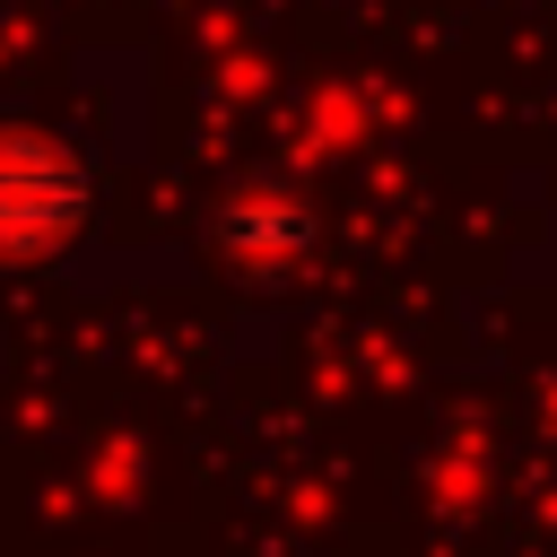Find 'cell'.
<instances>
[{
    "instance_id": "obj_1",
    "label": "cell",
    "mask_w": 557,
    "mask_h": 557,
    "mask_svg": "<svg viewBox=\"0 0 557 557\" xmlns=\"http://www.w3.org/2000/svg\"><path fill=\"white\" fill-rule=\"evenodd\" d=\"M87 226V165L26 122H0V261H44Z\"/></svg>"
},
{
    "instance_id": "obj_2",
    "label": "cell",
    "mask_w": 557,
    "mask_h": 557,
    "mask_svg": "<svg viewBox=\"0 0 557 557\" xmlns=\"http://www.w3.org/2000/svg\"><path fill=\"white\" fill-rule=\"evenodd\" d=\"M305 235H313V218L296 200H270V191H252V200H235L218 218V244L235 261H287V252H305Z\"/></svg>"
}]
</instances>
